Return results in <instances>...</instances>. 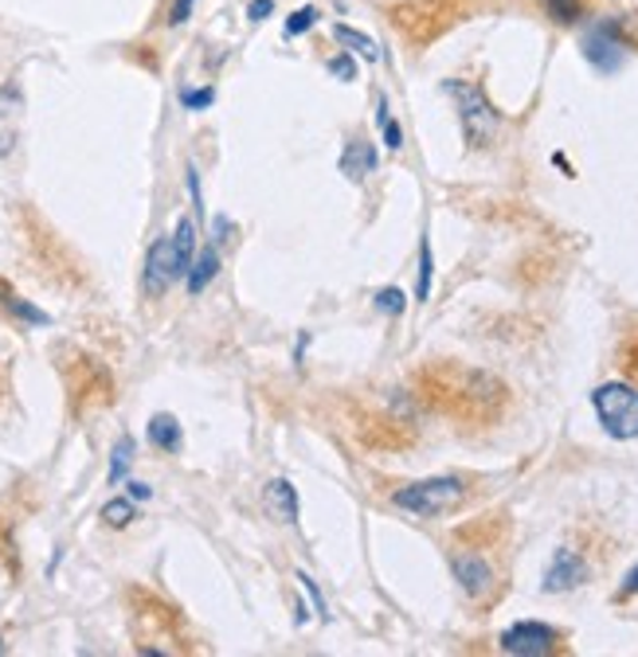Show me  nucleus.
Segmentation results:
<instances>
[{
    "label": "nucleus",
    "mask_w": 638,
    "mask_h": 657,
    "mask_svg": "<svg viewBox=\"0 0 638 657\" xmlns=\"http://www.w3.org/2000/svg\"><path fill=\"white\" fill-rule=\"evenodd\" d=\"M419 396L428 399L431 408L447 411V415L494 418L501 408V399H506V388H501L494 376H486V372L439 364V369L419 376Z\"/></svg>",
    "instance_id": "obj_1"
},
{
    "label": "nucleus",
    "mask_w": 638,
    "mask_h": 657,
    "mask_svg": "<svg viewBox=\"0 0 638 657\" xmlns=\"http://www.w3.org/2000/svg\"><path fill=\"white\" fill-rule=\"evenodd\" d=\"M192 259H196V223H192V219H180L177 228H173V235H161L150 247V255H145V270H141L145 294L161 298L173 282L189 274Z\"/></svg>",
    "instance_id": "obj_2"
},
{
    "label": "nucleus",
    "mask_w": 638,
    "mask_h": 657,
    "mask_svg": "<svg viewBox=\"0 0 638 657\" xmlns=\"http://www.w3.org/2000/svg\"><path fill=\"white\" fill-rule=\"evenodd\" d=\"M443 90L459 102V121H462L467 141L474 150H486L489 141L498 138V126H501V114L494 110V102L486 99V90L474 87V82H462V79H447Z\"/></svg>",
    "instance_id": "obj_3"
},
{
    "label": "nucleus",
    "mask_w": 638,
    "mask_h": 657,
    "mask_svg": "<svg viewBox=\"0 0 638 657\" xmlns=\"http://www.w3.org/2000/svg\"><path fill=\"white\" fill-rule=\"evenodd\" d=\"M591 408H596L599 423H603V430L611 438H618V442L638 438V388H630L623 379L599 384L591 391Z\"/></svg>",
    "instance_id": "obj_4"
},
{
    "label": "nucleus",
    "mask_w": 638,
    "mask_h": 657,
    "mask_svg": "<svg viewBox=\"0 0 638 657\" xmlns=\"http://www.w3.org/2000/svg\"><path fill=\"white\" fill-rule=\"evenodd\" d=\"M467 498V481L462 478H428V481H411V486L396 489L392 501L396 508L411 513V517H439V513H450Z\"/></svg>",
    "instance_id": "obj_5"
},
{
    "label": "nucleus",
    "mask_w": 638,
    "mask_h": 657,
    "mask_svg": "<svg viewBox=\"0 0 638 657\" xmlns=\"http://www.w3.org/2000/svg\"><path fill=\"white\" fill-rule=\"evenodd\" d=\"M623 55H627V36H623V24L603 21L584 36V60L596 70L611 75V70L623 67Z\"/></svg>",
    "instance_id": "obj_6"
},
{
    "label": "nucleus",
    "mask_w": 638,
    "mask_h": 657,
    "mask_svg": "<svg viewBox=\"0 0 638 657\" xmlns=\"http://www.w3.org/2000/svg\"><path fill=\"white\" fill-rule=\"evenodd\" d=\"M498 646L513 657H545L560 646V630H552L549 622H513L506 634L498 637Z\"/></svg>",
    "instance_id": "obj_7"
},
{
    "label": "nucleus",
    "mask_w": 638,
    "mask_h": 657,
    "mask_svg": "<svg viewBox=\"0 0 638 657\" xmlns=\"http://www.w3.org/2000/svg\"><path fill=\"white\" fill-rule=\"evenodd\" d=\"M443 4H447V0H416V4L396 9L392 16H396V24L404 28V36L423 43V40H431V36H439V31L447 28L450 16H455V12L443 9Z\"/></svg>",
    "instance_id": "obj_8"
},
{
    "label": "nucleus",
    "mask_w": 638,
    "mask_h": 657,
    "mask_svg": "<svg viewBox=\"0 0 638 657\" xmlns=\"http://www.w3.org/2000/svg\"><path fill=\"white\" fill-rule=\"evenodd\" d=\"M579 583H588V559L576 548H557L552 564L545 568V591L560 595V591H576Z\"/></svg>",
    "instance_id": "obj_9"
},
{
    "label": "nucleus",
    "mask_w": 638,
    "mask_h": 657,
    "mask_svg": "<svg viewBox=\"0 0 638 657\" xmlns=\"http://www.w3.org/2000/svg\"><path fill=\"white\" fill-rule=\"evenodd\" d=\"M450 571H455L459 588L467 591L470 598H482L494 591V568H489L482 556H474V552H462V556L450 559Z\"/></svg>",
    "instance_id": "obj_10"
},
{
    "label": "nucleus",
    "mask_w": 638,
    "mask_h": 657,
    "mask_svg": "<svg viewBox=\"0 0 638 657\" xmlns=\"http://www.w3.org/2000/svg\"><path fill=\"white\" fill-rule=\"evenodd\" d=\"M377 165H380L377 150H372V141H365V138H353L349 145H345V153H341V172L353 180L377 172Z\"/></svg>",
    "instance_id": "obj_11"
},
{
    "label": "nucleus",
    "mask_w": 638,
    "mask_h": 657,
    "mask_svg": "<svg viewBox=\"0 0 638 657\" xmlns=\"http://www.w3.org/2000/svg\"><path fill=\"white\" fill-rule=\"evenodd\" d=\"M220 274V250L216 247H204L192 259V267H189V274H184V282H189V294H204L208 289V282Z\"/></svg>",
    "instance_id": "obj_12"
},
{
    "label": "nucleus",
    "mask_w": 638,
    "mask_h": 657,
    "mask_svg": "<svg viewBox=\"0 0 638 657\" xmlns=\"http://www.w3.org/2000/svg\"><path fill=\"white\" fill-rule=\"evenodd\" d=\"M267 505L270 513H279V520H286V525L298 520V493H294V486H290L286 478H275L267 486Z\"/></svg>",
    "instance_id": "obj_13"
},
{
    "label": "nucleus",
    "mask_w": 638,
    "mask_h": 657,
    "mask_svg": "<svg viewBox=\"0 0 638 657\" xmlns=\"http://www.w3.org/2000/svg\"><path fill=\"white\" fill-rule=\"evenodd\" d=\"M0 306L9 309L12 318H21V321H28V325H48V313H43L40 306H31L28 298H21L16 289L9 286V282H0Z\"/></svg>",
    "instance_id": "obj_14"
},
{
    "label": "nucleus",
    "mask_w": 638,
    "mask_h": 657,
    "mask_svg": "<svg viewBox=\"0 0 638 657\" xmlns=\"http://www.w3.org/2000/svg\"><path fill=\"white\" fill-rule=\"evenodd\" d=\"M16 110H21V99L0 87V157L16 145Z\"/></svg>",
    "instance_id": "obj_15"
},
{
    "label": "nucleus",
    "mask_w": 638,
    "mask_h": 657,
    "mask_svg": "<svg viewBox=\"0 0 638 657\" xmlns=\"http://www.w3.org/2000/svg\"><path fill=\"white\" fill-rule=\"evenodd\" d=\"M150 442L157 450H169V454H177L180 442H184V435H180V423L173 415H153L150 418Z\"/></svg>",
    "instance_id": "obj_16"
},
{
    "label": "nucleus",
    "mask_w": 638,
    "mask_h": 657,
    "mask_svg": "<svg viewBox=\"0 0 638 657\" xmlns=\"http://www.w3.org/2000/svg\"><path fill=\"white\" fill-rule=\"evenodd\" d=\"M333 40L345 43V48H349L353 55H365V60H369V63H377V60H380V48H377V43H372L369 36H365V31L349 28V24H337V28H333Z\"/></svg>",
    "instance_id": "obj_17"
},
{
    "label": "nucleus",
    "mask_w": 638,
    "mask_h": 657,
    "mask_svg": "<svg viewBox=\"0 0 638 657\" xmlns=\"http://www.w3.org/2000/svg\"><path fill=\"white\" fill-rule=\"evenodd\" d=\"M431 282H435V255H431V240L423 235V243H419V279H416L419 301L431 298Z\"/></svg>",
    "instance_id": "obj_18"
},
{
    "label": "nucleus",
    "mask_w": 638,
    "mask_h": 657,
    "mask_svg": "<svg viewBox=\"0 0 638 657\" xmlns=\"http://www.w3.org/2000/svg\"><path fill=\"white\" fill-rule=\"evenodd\" d=\"M377 118H380V126H384V145H388L392 153L404 150V130H399V121H392L388 99H384V94L377 99Z\"/></svg>",
    "instance_id": "obj_19"
},
{
    "label": "nucleus",
    "mask_w": 638,
    "mask_h": 657,
    "mask_svg": "<svg viewBox=\"0 0 638 657\" xmlns=\"http://www.w3.org/2000/svg\"><path fill=\"white\" fill-rule=\"evenodd\" d=\"M377 309L380 313H388V318H399V313L408 309V294H404L399 286H384L377 294Z\"/></svg>",
    "instance_id": "obj_20"
},
{
    "label": "nucleus",
    "mask_w": 638,
    "mask_h": 657,
    "mask_svg": "<svg viewBox=\"0 0 638 657\" xmlns=\"http://www.w3.org/2000/svg\"><path fill=\"white\" fill-rule=\"evenodd\" d=\"M130 459H133V438H122L118 447H114V459H111V486H118V481L126 478Z\"/></svg>",
    "instance_id": "obj_21"
},
{
    "label": "nucleus",
    "mask_w": 638,
    "mask_h": 657,
    "mask_svg": "<svg viewBox=\"0 0 638 657\" xmlns=\"http://www.w3.org/2000/svg\"><path fill=\"white\" fill-rule=\"evenodd\" d=\"M138 517V513H133V501H111V505L102 508V520H106V525L111 528H126L130 525V520Z\"/></svg>",
    "instance_id": "obj_22"
},
{
    "label": "nucleus",
    "mask_w": 638,
    "mask_h": 657,
    "mask_svg": "<svg viewBox=\"0 0 638 657\" xmlns=\"http://www.w3.org/2000/svg\"><path fill=\"white\" fill-rule=\"evenodd\" d=\"M549 16L560 24H576L584 16V4L579 0H549Z\"/></svg>",
    "instance_id": "obj_23"
},
{
    "label": "nucleus",
    "mask_w": 638,
    "mask_h": 657,
    "mask_svg": "<svg viewBox=\"0 0 638 657\" xmlns=\"http://www.w3.org/2000/svg\"><path fill=\"white\" fill-rule=\"evenodd\" d=\"M318 24V9H298V12H290V21H286V36H302V31H309Z\"/></svg>",
    "instance_id": "obj_24"
},
{
    "label": "nucleus",
    "mask_w": 638,
    "mask_h": 657,
    "mask_svg": "<svg viewBox=\"0 0 638 657\" xmlns=\"http://www.w3.org/2000/svg\"><path fill=\"white\" fill-rule=\"evenodd\" d=\"M180 102H184V110H208L212 102H216V90H212V87L180 90Z\"/></svg>",
    "instance_id": "obj_25"
},
{
    "label": "nucleus",
    "mask_w": 638,
    "mask_h": 657,
    "mask_svg": "<svg viewBox=\"0 0 638 657\" xmlns=\"http://www.w3.org/2000/svg\"><path fill=\"white\" fill-rule=\"evenodd\" d=\"M330 75H337V79L349 82L353 75H357V63H353L349 55H333V60H330Z\"/></svg>",
    "instance_id": "obj_26"
},
{
    "label": "nucleus",
    "mask_w": 638,
    "mask_h": 657,
    "mask_svg": "<svg viewBox=\"0 0 638 657\" xmlns=\"http://www.w3.org/2000/svg\"><path fill=\"white\" fill-rule=\"evenodd\" d=\"M298 579H302V588L309 591V603H314V610H318L321 618H330V610H326V598H321V591L314 588V579H309L306 571H298Z\"/></svg>",
    "instance_id": "obj_27"
},
{
    "label": "nucleus",
    "mask_w": 638,
    "mask_h": 657,
    "mask_svg": "<svg viewBox=\"0 0 638 657\" xmlns=\"http://www.w3.org/2000/svg\"><path fill=\"white\" fill-rule=\"evenodd\" d=\"M192 4H196V0H173V9H169V24H173V28L189 21V16H192Z\"/></svg>",
    "instance_id": "obj_28"
},
{
    "label": "nucleus",
    "mask_w": 638,
    "mask_h": 657,
    "mask_svg": "<svg viewBox=\"0 0 638 657\" xmlns=\"http://www.w3.org/2000/svg\"><path fill=\"white\" fill-rule=\"evenodd\" d=\"M270 12H275V0H251L247 16H251V21H255V24H259V21H267Z\"/></svg>",
    "instance_id": "obj_29"
},
{
    "label": "nucleus",
    "mask_w": 638,
    "mask_h": 657,
    "mask_svg": "<svg viewBox=\"0 0 638 657\" xmlns=\"http://www.w3.org/2000/svg\"><path fill=\"white\" fill-rule=\"evenodd\" d=\"M630 595H638V564L627 571V579H623V588H618V598H630Z\"/></svg>",
    "instance_id": "obj_30"
},
{
    "label": "nucleus",
    "mask_w": 638,
    "mask_h": 657,
    "mask_svg": "<svg viewBox=\"0 0 638 657\" xmlns=\"http://www.w3.org/2000/svg\"><path fill=\"white\" fill-rule=\"evenodd\" d=\"M130 498H133V501H150V498H153V489L145 486V481H130Z\"/></svg>",
    "instance_id": "obj_31"
},
{
    "label": "nucleus",
    "mask_w": 638,
    "mask_h": 657,
    "mask_svg": "<svg viewBox=\"0 0 638 657\" xmlns=\"http://www.w3.org/2000/svg\"><path fill=\"white\" fill-rule=\"evenodd\" d=\"M0 649H4V646H0Z\"/></svg>",
    "instance_id": "obj_32"
}]
</instances>
